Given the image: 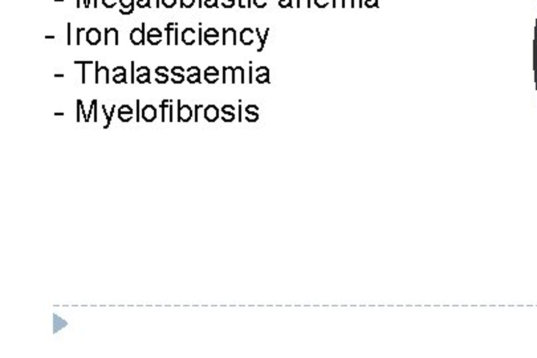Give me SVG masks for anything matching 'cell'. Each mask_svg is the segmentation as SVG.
Listing matches in <instances>:
<instances>
[{
	"label": "cell",
	"mask_w": 537,
	"mask_h": 358,
	"mask_svg": "<svg viewBox=\"0 0 537 358\" xmlns=\"http://www.w3.org/2000/svg\"><path fill=\"white\" fill-rule=\"evenodd\" d=\"M171 35H174V44L178 45V23L169 22L167 26H166V44L170 45L171 43Z\"/></svg>",
	"instance_id": "6da1fadb"
},
{
	"label": "cell",
	"mask_w": 537,
	"mask_h": 358,
	"mask_svg": "<svg viewBox=\"0 0 537 358\" xmlns=\"http://www.w3.org/2000/svg\"><path fill=\"white\" fill-rule=\"evenodd\" d=\"M130 41L134 45L145 44V23H142V27L134 28L130 32Z\"/></svg>",
	"instance_id": "7a4b0ae2"
},
{
	"label": "cell",
	"mask_w": 537,
	"mask_h": 358,
	"mask_svg": "<svg viewBox=\"0 0 537 358\" xmlns=\"http://www.w3.org/2000/svg\"><path fill=\"white\" fill-rule=\"evenodd\" d=\"M193 117V110L188 105H182L180 101H178V121L179 122H188Z\"/></svg>",
	"instance_id": "3957f363"
},
{
	"label": "cell",
	"mask_w": 537,
	"mask_h": 358,
	"mask_svg": "<svg viewBox=\"0 0 537 358\" xmlns=\"http://www.w3.org/2000/svg\"><path fill=\"white\" fill-rule=\"evenodd\" d=\"M157 117V109L153 105H146L145 107H142L141 110V118H142L145 122H153Z\"/></svg>",
	"instance_id": "277c9868"
},
{
	"label": "cell",
	"mask_w": 537,
	"mask_h": 358,
	"mask_svg": "<svg viewBox=\"0 0 537 358\" xmlns=\"http://www.w3.org/2000/svg\"><path fill=\"white\" fill-rule=\"evenodd\" d=\"M236 41H237V36H236L235 28H223V43H222V44L236 45L237 44Z\"/></svg>",
	"instance_id": "5b68a950"
},
{
	"label": "cell",
	"mask_w": 537,
	"mask_h": 358,
	"mask_svg": "<svg viewBox=\"0 0 537 358\" xmlns=\"http://www.w3.org/2000/svg\"><path fill=\"white\" fill-rule=\"evenodd\" d=\"M219 31L215 28H207L205 32V43L208 45H215L216 43H219Z\"/></svg>",
	"instance_id": "8992f818"
},
{
	"label": "cell",
	"mask_w": 537,
	"mask_h": 358,
	"mask_svg": "<svg viewBox=\"0 0 537 358\" xmlns=\"http://www.w3.org/2000/svg\"><path fill=\"white\" fill-rule=\"evenodd\" d=\"M103 44L105 45L120 44V43H118V31H117L116 28H106V29H105V39H103Z\"/></svg>",
	"instance_id": "52a82bcc"
},
{
	"label": "cell",
	"mask_w": 537,
	"mask_h": 358,
	"mask_svg": "<svg viewBox=\"0 0 537 358\" xmlns=\"http://www.w3.org/2000/svg\"><path fill=\"white\" fill-rule=\"evenodd\" d=\"M86 41L89 45H97L101 41V32L99 28H89L86 32Z\"/></svg>",
	"instance_id": "ba28073f"
},
{
	"label": "cell",
	"mask_w": 537,
	"mask_h": 358,
	"mask_svg": "<svg viewBox=\"0 0 537 358\" xmlns=\"http://www.w3.org/2000/svg\"><path fill=\"white\" fill-rule=\"evenodd\" d=\"M137 82L139 84H150V69L148 67L137 68Z\"/></svg>",
	"instance_id": "9c48e42d"
},
{
	"label": "cell",
	"mask_w": 537,
	"mask_h": 358,
	"mask_svg": "<svg viewBox=\"0 0 537 358\" xmlns=\"http://www.w3.org/2000/svg\"><path fill=\"white\" fill-rule=\"evenodd\" d=\"M219 118V109L215 105H208L205 107V120L208 122H215Z\"/></svg>",
	"instance_id": "30bf717a"
},
{
	"label": "cell",
	"mask_w": 537,
	"mask_h": 358,
	"mask_svg": "<svg viewBox=\"0 0 537 358\" xmlns=\"http://www.w3.org/2000/svg\"><path fill=\"white\" fill-rule=\"evenodd\" d=\"M182 41L186 45H193L197 41V32L194 28H184L182 32Z\"/></svg>",
	"instance_id": "8fae6325"
},
{
	"label": "cell",
	"mask_w": 537,
	"mask_h": 358,
	"mask_svg": "<svg viewBox=\"0 0 537 358\" xmlns=\"http://www.w3.org/2000/svg\"><path fill=\"white\" fill-rule=\"evenodd\" d=\"M113 82L114 84H126V69L124 67H116L113 69Z\"/></svg>",
	"instance_id": "7c38bea8"
},
{
	"label": "cell",
	"mask_w": 537,
	"mask_h": 358,
	"mask_svg": "<svg viewBox=\"0 0 537 358\" xmlns=\"http://www.w3.org/2000/svg\"><path fill=\"white\" fill-rule=\"evenodd\" d=\"M94 67H96V84H100V81H101V76H103L105 78H106V84H109L110 82V75H109V69H107L106 67H100L99 63L96 61L94 63Z\"/></svg>",
	"instance_id": "4fadbf2b"
},
{
	"label": "cell",
	"mask_w": 537,
	"mask_h": 358,
	"mask_svg": "<svg viewBox=\"0 0 537 358\" xmlns=\"http://www.w3.org/2000/svg\"><path fill=\"white\" fill-rule=\"evenodd\" d=\"M205 80H206L207 84H210V85L215 84L216 81L219 80V71H218L215 67H208L206 71H205Z\"/></svg>",
	"instance_id": "5bb4252c"
},
{
	"label": "cell",
	"mask_w": 537,
	"mask_h": 358,
	"mask_svg": "<svg viewBox=\"0 0 537 358\" xmlns=\"http://www.w3.org/2000/svg\"><path fill=\"white\" fill-rule=\"evenodd\" d=\"M187 81L190 84H201V69L198 67H190L187 69Z\"/></svg>",
	"instance_id": "9a60e30c"
},
{
	"label": "cell",
	"mask_w": 537,
	"mask_h": 358,
	"mask_svg": "<svg viewBox=\"0 0 537 358\" xmlns=\"http://www.w3.org/2000/svg\"><path fill=\"white\" fill-rule=\"evenodd\" d=\"M146 37H148V43H150L152 45H158L162 41V32L158 28H152L148 32Z\"/></svg>",
	"instance_id": "2e32d148"
},
{
	"label": "cell",
	"mask_w": 537,
	"mask_h": 358,
	"mask_svg": "<svg viewBox=\"0 0 537 358\" xmlns=\"http://www.w3.org/2000/svg\"><path fill=\"white\" fill-rule=\"evenodd\" d=\"M231 75H232L231 84H239V82L244 84V69L242 67H231Z\"/></svg>",
	"instance_id": "e0dca14e"
},
{
	"label": "cell",
	"mask_w": 537,
	"mask_h": 358,
	"mask_svg": "<svg viewBox=\"0 0 537 358\" xmlns=\"http://www.w3.org/2000/svg\"><path fill=\"white\" fill-rule=\"evenodd\" d=\"M169 69H167V67H158L157 69H155V75H157V77H155V82L157 84H166L167 81H169Z\"/></svg>",
	"instance_id": "ac0fdd59"
},
{
	"label": "cell",
	"mask_w": 537,
	"mask_h": 358,
	"mask_svg": "<svg viewBox=\"0 0 537 358\" xmlns=\"http://www.w3.org/2000/svg\"><path fill=\"white\" fill-rule=\"evenodd\" d=\"M254 33L255 31L251 29V28H244L242 32H240V41H242L244 45H251L254 43Z\"/></svg>",
	"instance_id": "d6986e66"
},
{
	"label": "cell",
	"mask_w": 537,
	"mask_h": 358,
	"mask_svg": "<svg viewBox=\"0 0 537 358\" xmlns=\"http://www.w3.org/2000/svg\"><path fill=\"white\" fill-rule=\"evenodd\" d=\"M268 69L267 68H259L257 69V77H256V80H257V82L259 84H263V82H265V81H268Z\"/></svg>",
	"instance_id": "ffe728a7"
},
{
	"label": "cell",
	"mask_w": 537,
	"mask_h": 358,
	"mask_svg": "<svg viewBox=\"0 0 537 358\" xmlns=\"http://www.w3.org/2000/svg\"><path fill=\"white\" fill-rule=\"evenodd\" d=\"M114 110H116V107H114V105L112 106V110H110V114L106 112V109H105V106L102 105V113H103V116L106 117V124L103 125V129H107L109 128V125H110V122H112V117H113V113H114Z\"/></svg>",
	"instance_id": "44dd1931"
},
{
	"label": "cell",
	"mask_w": 537,
	"mask_h": 358,
	"mask_svg": "<svg viewBox=\"0 0 537 358\" xmlns=\"http://www.w3.org/2000/svg\"><path fill=\"white\" fill-rule=\"evenodd\" d=\"M118 3L121 4L122 9L134 8V0H118Z\"/></svg>",
	"instance_id": "7402d4cb"
},
{
	"label": "cell",
	"mask_w": 537,
	"mask_h": 358,
	"mask_svg": "<svg viewBox=\"0 0 537 358\" xmlns=\"http://www.w3.org/2000/svg\"><path fill=\"white\" fill-rule=\"evenodd\" d=\"M118 118H120V121H122V122H129L130 120L133 118V113L118 112Z\"/></svg>",
	"instance_id": "603a6c76"
},
{
	"label": "cell",
	"mask_w": 537,
	"mask_h": 358,
	"mask_svg": "<svg viewBox=\"0 0 537 358\" xmlns=\"http://www.w3.org/2000/svg\"><path fill=\"white\" fill-rule=\"evenodd\" d=\"M170 102H171V101H166V100H165V101H162V103H161V110H162V118H161V120H162V122L166 121V112H165V110H166V107L170 106Z\"/></svg>",
	"instance_id": "cb8c5ba5"
},
{
	"label": "cell",
	"mask_w": 537,
	"mask_h": 358,
	"mask_svg": "<svg viewBox=\"0 0 537 358\" xmlns=\"http://www.w3.org/2000/svg\"><path fill=\"white\" fill-rule=\"evenodd\" d=\"M246 112L248 116H257V106L256 105H248L246 107Z\"/></svg>",
	"instance_id": "d4e9b609"
},
{
	"label": "cell",
	"mask_w": 537,
	"mask_h": 358,
	"mask_svg": "<svg viewBox=\"0 0 537 358\" xmlns=\"http://www.w3.org/2000/svg\"><path fill=\"white\" fill-rule=\"evenodd\" d=\"M195 4V0H180V8H191Z\"/></svg>",
	"instance_id": "484cf974"
},
{
	"label": "cell",
	"mask_w": 537,
	"mask_h": 358,
	"mask_svg": "<svg viewBox=\"0 0 537 358\" xmlns=\"http://www.w3.org/2000/svg\"><path fill=\"white\" fill-rule=\"evenodd\" d=\"M137 7L138 8H150V0H137Z\"/></svg>",
	"instance_id": "4316f807"
},
{
	"label": "cell",
	"mask_w": 537,
	"mask_h": 358,
	"mask_svg": "<svg viewBox=\"0 0 537 358\" xmlns=\"http://www.w3.org/2000/svg\"><path fill=\"white\" fill-rule=\"evenodd\" d=\"M203 5L206 8H214L218 7V0H203Z\"/></svg>",
	"instance_id": "83f0119b"
},
{
	"label": "cell",
	"mask_w": 537,
	"mask_h": 358,
	"mask_svg": "<svg viewBox=\"0 0 537 358\" xmlns=\"http://www.w3.org/2000/svg\"><path fill=\"white\" fill-rule=\"evenodd\" d=\"M222 113L223 114H232L233 110H235V107L232 106V105H224V106H222Z\"/></svg>",
	"instance_id": "f1b7e54d"
},
{
	"label": "cell",
	"mask_w": 537,
	"mask_h": 358,
	"mask_svg": "<svg viewBox=\"0 0 537 358\" xmlns=\"http://www.w3.org/2000/svg\"><path fill=\"white\" fill-rule=\"evenodd\" d=\"M161 3L166 8H173L177 4V0H161Z\"/></svg>",
	"instance_id": "f546056e"
},
{
	"label": "cell",
	"mask_w": 537,
	"mask_h": 358,
	"mask_svg": "<svg viewBox=\"0 0 537 358\" xmlns=\"http://www.w3.org/2000/svg\"><path fill=\"white\" fill-rule=\"evenodd\" d=\"M171 81L174 82V84H182L184 81V75H177V76H173V78H171Z\"/></svg>",
	"instance_id": "4dcf8cb0"
},
{
	"label": "cell",
	"mask_w": 537,
	"mask_h": 358,
	"mask_svg": "<svg viewBox=\"0 0 537 358\" xmlns=\"http://www.w3.org/2000/svg\"><path fill=\"white\" fill-rule=\"evenodd\" d=\"M117 3H118L117 0H102V4L105 5L106 8H113Z\"/></svg>",
	"instance_id": "1f68e13d"
},
{
	"label": "cell",
	"mask_w": 537,
	"mask_h": 358,
	"mask_svg": "<svg viewBox=\"0 0 537 358\" xmlns=\"http://www.w3.org/2000/svg\"><path fill=\"white\" fill-rule=\"evenodd\" d=\"M184 69L182 67H174L171 69V75L173 76H177V75H183Z\"/></svg>",
	"instance_id": "d6a6232c"
},
{
	"label": "cell",
	"mask_w": 537,
	"mask_h": 358,
	"mask_svg": "<svg viewBox=\"0 0 537 358\" xmlns=\"http://www.w3.org/2000/svg\"><path fill=\"white\" fill-rule=\"evenodd\" d=\"M220 118L224 122H232L235 120V113H232V114H223V117H220Z\"/></svg>",
	"instance_id": "836d02e7"
},
{
	"label": "cell",
	"mask_w": 537,
	"mask_h": 358,
	"mask_svg": "<svg viewBox=\"0 0 537 358\" xmlns=\"http://www.w3.org/2000/svg\"><path fill=\"white\" fill-rule=\"evenodd\" d=\"M222 5H223V8H232L235 5V0H223Z\"/></svg>",
	"instance_id": "e575fe53"
},
{
	"label": "cell",
	"mask_w": 537,
	"mask_h": 358,
	"mask_svg": "<svg viewBox=\"0 0 537 358\" xmlns=\"http://www.w3.org/2000/svg\"><path fill=\"white\" fill-rule=\"evenodd\" d=\"M252 1H254V4L257 8H264L265 5H267V0H252Z\"/></svg>",
	"instance_id": "d590c367"
},
{
	"label": "cell",
	"mask_w": 537,
	"mask_h": 358,
	"mask_svg": "<svg viewBox=\"0 0 537 358\" xmlns=\"http://www.w3.org/2000/svg\"><path fill=\"white\" fill-rule=\"evenodd\" d=\"M118 112H122V113H134V110L131 109V107L129 106V105H122L121 107H120V110Z\"/></svg>",
	"instance_id": "8d00e7d4"
},
{
	"label": "cell",
	"mask_w": 537,
	"mask_h": 358,
	"mask_svg": "<svg viewBox=\"0 0 537 358\" xmlns=\"http://www.w3.org/2000/svg\"><path fill=\"white\" fill-rule=\"evenodd\" d=\"M279 5L285 8V7H292V0H280L279 1Z\"/></svg>",
	"instance_id": "74e56055"
},
{
	"label": "cell",
	"mask_w": 537,
	"mask_h": 358,
	"mask_svg": "<svg viewBox=\"0 0 537 358\" xmlns=\"http://www.w3.org/2000/svg\"><path fill=\"white\" fill-rule=\"evenodd\" d=\"M85 31V28H77V45H80L81 44V40H80V35H81V32H84Z\"/></svg>",
	"instance_id": "f35d334b"
},
{
	"label": "cell",
	"mask_w": 537,
	"mask_h": 358,
	"mask_svg": "<svg viewBox=\"0 0 537 358\" xmlns=\"http://www.w3.org/2000/svg\"><path fill=\"white\" fill-rule=\"evenodd\" d=\"M134 12V8H130V9H120V14L121 15H131Z\"/></svg>",
	"instance_id": "ab89813d"
},
{
	"label": "cell",
	"mask_w": 537,
	"mask_h": 358,
	"mask_svg": "<svg viewBox=\"0 0 537 358\" xmlns=\"http://www.w3.org/2000/svg\"><path fill=\"white\" fill-rule=\"evenodd\" d=\"M68 45H71V23H68Z\"/></svg>",
	"instance_id": "60d3db41"
},
{
	"label": "cell",
	"mask_w": 537,
	"mask_h": 358,
	"mask_svg": "<svg viewBox=\"0 0 537 358\" xmlns=\"http://www.w3.org/2000/svg\"><path fill=\"white\" fill-rule=\"evenodd\" d=\"M137 122H139V120H141V116H139V100H137Z\"/></svg>",
	"instance_id": "b9f144b4"
},
{
	"label": "cell",
	"mask_w": 537,
	"mask_h": 358,
	"mask_svg": "<svg viewBox=\"0 0 537 358\" xmlns=\"http://www.w3.org/2000/svg\"><path fill=\"white\" fill-rule=\"evenodd\" d=\"M202 106H203V105H197V106H195V121L197 122H198V112H199V109H202Z\"/></svg>",
	"instance_id": "7bdbcfd3"
},
{
	"label": "cell",
	"mask_w": 537,
	"mask_h": 358,
	"mask_svg": "<svg viewBox=\"0 0 537 358\" xmlns=\"http://www.w3.org/2000/svg\"><path fill=\"white\" fill-rule=\"evenodd\" d=\"M131 82H134V61H131Z\"/></svg>",
	"instance_id": "ee69618b"
},
{
	"label": "cell",
	"mask_w": 537,
	"mask_h": 358,
	"mask_svg": "<svg viewBox=\"0 0 537 358\" xmlns=\"http://www.w3.org/2000/svg\"><path fill=\"white\" fill-rule=\"evenodd\" d=\"M45 39H48V40H54V36L47 35V36H45Z\"/></svg>",
	"instance_id": "f6af8a7d"
},
{
	"label": "cell",
	"mask_w": 537,
	"mask_h": 358,
	"mask_svg": "<svg viewBox=\"0 0 537 358\" xmlns=\"http://www.w3.org/2000/svg\"><path fill=\"white\" fill-rule=\"evenodd\" d=\"M76 7H77V8H80V7H81V0H77Z\"/></svg>",
	"instance_id": "bcb514c9"
},
{
	"label": "cell",
	"mask_w": 537,
	"mask_h": 358,
	"mask_svg": "<svg viewBox=\"0 0 537 358\" xmlns=\"http://www.w3.org/2000/svg\"><path fill=\"white\" fill-rule=\"evenodd\" d=\"M198 5H199V7H203V0H198Z\"/></svg>",
	"instance_id": "7dc6e473"
},
{
	"label": "cell",
	"mask_w": 537,
	"mask_h": 358,
	"mask_svg": "<svg viewBox=\"0 0 537 358\" xmlns=\"http://www.w3.org/2000/svg\"><path fill=\"white\" fill-rule=\"evenodd\" d=\"M159 1H161V0H157V4H155V5H157V8L159 7Z\"/></svg>",
	"instance_id": "c3c4849f"
},
{
	"label": "cell",
	"mask_w": 537,
	"mask_h": 358,
	"mask_svg": "<svg viewBox=\"0 0 537 358\" xmlns=\"http://www.w3.org/2000/svg\"><path fill=\"white\" fill-rule=\"evenodd\" d=\"M54 1H64V0H54Z\"/></svg>",
	"instance_id": "681fc988"
}]
</instances>
